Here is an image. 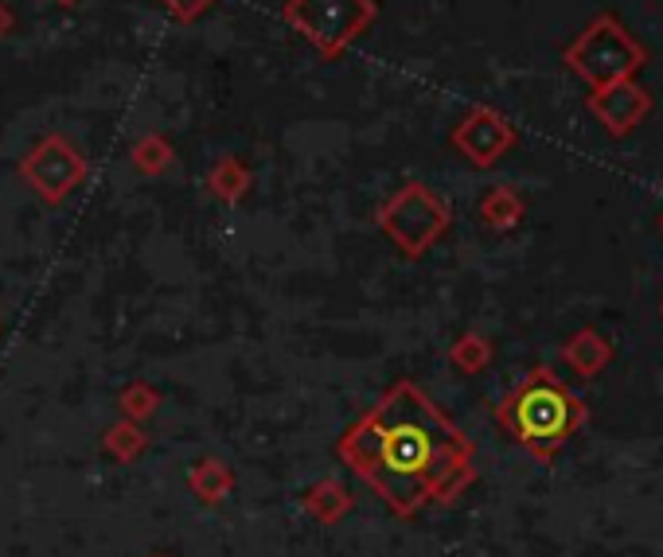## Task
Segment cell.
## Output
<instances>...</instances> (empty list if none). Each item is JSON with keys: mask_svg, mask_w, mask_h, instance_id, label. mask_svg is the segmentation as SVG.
Wrapping results in <instances>:
<instances>
[{"mask_svg": "<svg viewBox=\"0 0 663 557\" xmlns=\"http://www.w3.org/2000/svg\"><path fill=\"white\" fill-rule=\"evenodd\" d=\"M336 460L399 518L453 503L476 479L472 440L418 383H394L344 437Z\"/></svg>", "mask_w": 663, "mask_h": 557, "instance_id": "obj_1", "label": "cell"}, {"mask_svg": "<svg viewBox=\"0 0 663 557\" xmlns=\"http://www.w3.org/2000/svg\"><path fill=\"white\" fill-rule=\"evenodd\" d=\"M495 422L515 445L539 460H551L585 425V406L551 366H535L495 406Z\"/></svg>", "mask_w": 663, "mask_h": 557, "instance_id": "obj_2", "label": "cell"}, {"mask_svg": "<svg viewBox=\"0 0 663 557\" xmlns=\"http://www.w3.org/2000/svg\"><path fill=\"white\" fill-rule=\"evenodd\" d=\"M566 67L585 82L590 90L609 87V82L636 79V71L647 63V51L636 43V36L621 24V17L601 12L577 32V40L562 51Z\"/></svg>", "mask_w": 663, "mask_h": 557, "instance_id": "obj_3", "label": "cell"}, {"mask_svg": "<svg viewBox=\"0 0 663 557\" xmlns=\"http://www.w3.org/2000/svg\"><path fill=\"white\" fill-rule=\"evenodd\" d=\"M375 0H285L281 20L324 59H336L375 24Z\"/></svg>", "mask_w": 663, "mask_h": 557, "instance_id": "obj_4", "label": "cell"}, {"mask_svg": "<svg viewBox=\"0 0 663 557\" xmlns=\"http://www.w3.org/2000/svg\"><path fill=\"white\" fill-rule=\"evenodd\" d=\"M375 223H379V231L399 246V254L422 257V254H430V250L441 242V234L449 231L453 211H449V203L441 200V195H433L425 183L410 180V183H402L383 207H379Z\"/></svg>", "mask_w": 663, "mask_h": 557, "instance_id": "obj_5", "label": "cell"}, {"mask_svg": "<svg viewBox=\"0 0 663 557\" xmlns=\"http://www.w3.org/2000/svg\"><path fill=\"white\" fill-rule=\"evenodd\" d=\"M87 156L79 152V144L67 141L63 133H48L43 141H36L32 149L20 156V180L40 195L43 203H67L82 183H87Z\"/></svg>", "mask_w": 663, "mask_h": 557, "instance_id": "obj_6", "label": "cell"}, {"mask_svg": "<svg viewBox=\"0 0 663 557\" xmlns=\"http://www.w3.org/2000/svg\"><path fill=\"white\" fill-rule=\"evenodd\" d=\"M520 141L515 125L492 105H476L469 110L449 133V144L456 149V156H464L472 168H492L512 152V144Z\"/></svg>", "mask_w": 663, "mask_h": 557, "instance_id": "obj_7", "label": "cell"}, {"mask_svg": "<svg viewBox=\"0 0 663 557\" xmlns=\"http://www.w3.org/2000/svg\"><path fill=\"white\" fill-rule=\"evenodd\" d=\"M590 113L605 125L609 136H632L644 118L652 113V94L640 87L636 79H621V82H609V87L590 90Z\"/></svg>", "mask_w": 663, "mask_h": 557, "instance_id": "obj_8", "label": "cell"}, {"mask_svg": "<svg viewBox=\"0 0 663 557\" xmlns=\"http://www.w3.org/2000/svg\"><path fill=\"white\" fill-rule=\"evenodd\" d=\"M609 358H613V343H609L597 327H582V332L570 335V340L562 343V363L582 378L601 375Z\"/></svg>", "mask_w": 663, "mask_h": 557, "instance_id": "obj_9", "label": "cell"}, {"mask_svg": "<svg viewBox=\"0 0 663 557\" xmlns=\"http://www.w3.org/2000/svg\"><path fill=\"white\" fill-rule=\"evenodd\" d=\"M188 487H192V495L200 503L215 507V503L231 499V492H234V468L223 460V456H203V460H195L192 472H188Z\"/></svg>", "mask_w": 663, "mask_h": 557, "instance_id": "obj_10", "label": "cell"}, {"mask_svg": "<svg viewBox=\"0 0 663 557\" xmlns=\"http://www.w3.org/2000/svg\"><path fill=\"white\" fill-rule=\"evenodd\" d=\"M304 510H309L320 526H336L355 510V499L340 479H320V484H312L309 492H304Z\"/></svg>", "mask_w": 663, "mask_h": 557, "instance_id": "obj_11", "label": "cell"}, {"mask_svg": "<svg viewBox=\"0 0 663 557\" xmlns=\"http://www.w3.org/2000/svg\"><path fill=\"white\" fill-rule=\"evenodd\" d=\"M250 183H254V175H250V168L242 156L215 160V168L208 172V192L215 195L219 203H227V207H234V203L247 200Z\"/></svg>", "mask_w": 663, "mask_h": 557, "instance_id": "obj_12", "label": "cell"}, {"mask_svg": "<svg viewBox=\"0 0 663 557\" xmlns=\"http://www.w3.org/2000/svg\"><path fill=\"white\" fill-rule=\"evenodd\" d=\"M476 211H480V223L492 226V231H512L523 219V211H528V203H523V195L515 192L512 183H495V188L484 192Z\"/></svg>", "mask_w": 663, "mask_h": 557, "instance_id": "obj_13", "label": "cell"}, {"mask_svg": "<svg viewBox=\"0 0 663 557\" xmlns=\"http://www.w3.org/2000/svg\"><path fill=\"white\" fill-rule=\"evenodd\" d=\"M144 448H149V433L141 429L137 422H113L110 429L102 433V453L110 456V460L118 464H133L144 456Z\"/></svg>", "mask_w": 663, "mask_h": 557, "instance_id": "obj_14", "label": "cell"}, {"mask_svg": "<svg viewBox=\"0 0 663 557\" xmlns=\"http://www.w3.org/2000/svg\"><path fill=\"white\" fill-rule=\"evenodd\" d=\"M129 164L141 175H164L172 164H177V149L164 133H144L137 136V144L129 149Z\"/></svg>", "mask_w": 663, "mask_h": 557, "instance_id": "obj_15", "label": "cell"}, {"mask_svg": "<svg viewBox=\"0 0 663 557\" xmlns=\"http://www.w3.org/2000/svg\"><path fill=\"white\" fill-rule=\"evenodd\" d=\"M449 363H453L461 375H480V371L492 363V343L480 332H464L461 340L449 347Z\"/></svg>", "mask_w": 663, "mask_h": 557, "instance_id": "obj_16", "label": "cell"}, {"mask_svg": "<svg viewBox=\"0 0 663 557\" xmlns=\"http://www.w3.org/2000/svg\"><path fill=\"white\" fill-rule=\"evenodd\" d=\"M160 391L152 383H129L125 391L118 394V409H121V417H125V422H149L152 414H157L160 409Z\"/></svg>", "mask_w": 663, "mask_h": 557, "instance_id": "obj_17", "label": "cell"}, {"mask_svg": "<svg viewBox=\"0 0 663 557\" xmlns=\"http://www.w3.org/2000/svg\"><path fill=\"white\" fill-rule=\"evenodd\" d=\"M160 9L169 12L172 20H180V24H195V20L215 9V0H160Z\"/></svg>", "mask_w": 663, "mask_h": 557, "instance_id": "obj_18", "label": "cell"}, {"mask_svg": "<svg viewBox=\"0 0 663 557\" xmlns=\"http://www.w3.org/2000/svg\"><path fill=\"white\" fill-rule=\"evenodd\" d=\"M12 28H17V12H12L9 4H4V0H0V40H4V36H9Z\"/></svg>", "mask_w": 663, "mask_h": 557, "instance_id": "obj_19", "label": "cell"}, {"mask_svg": "<svg viewBox=\"0 0 663 557\" xmlns=\"http://www.w3.org/2000/svg\"><path fill=\"white\" fill-rule=\"evenodd\" d=\"M51 4H59V9H79L82 0H51Z\"/></svg>", "mask_w": 663, "mask_h": 557, "instance_id": "obj_20", "label": "cell"}, {"mask_svg": "<svg viewBox=\"0 0 663 557\" xmlns=\"http://www.w3.org/2000/svg\"><path fill=\"white\" fill-rule=\"evenodd\" d=\"M160 557H169V554H160Z\"/></svg>", "mask_w": 663, "mask_h": 557, "instance_id": "obj_21", "label": "cell"}]
</instances>
